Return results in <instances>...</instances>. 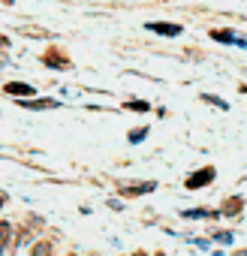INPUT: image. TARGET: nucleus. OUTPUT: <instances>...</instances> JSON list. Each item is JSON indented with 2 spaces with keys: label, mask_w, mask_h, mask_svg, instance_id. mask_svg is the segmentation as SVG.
I'll use <instances>...</instances> for the list:
<instances>
[{
  "label": "nucleus",
  "mask_w": 247,
  "mask_h": 256,
  "mask_svg": "<svg viewBox=\"0 0 247 256\" xmlns=\"http://www.w3.org/2000/svg\"><path fill=\"white\" fill-rule=\"evenodd\" d=\"M145 136H148V130H145V126H142V130H136V133H130V142L136 145V142H142Z\"/></svg>",
  "instance_id": "f8f14e48"
},
{
  "label": "nucleus",
  "mask_w": 247,
  "mask_h": 256,
  "mask_svg": "<svg viewBox=\"0 0 247 256\" xmlns=\"http://www.w3.org/2000/svg\"><path fill=\"white\" fill-rule=\"evenodd\" d=\"M241 90H244V94H247V84H244V88H241Z\"/></svg>",
  "instance_id": "f3484780"
},
{
  "label": "nucleus",
  "mask_w": 247,
  "mask_h": 256,
  "mask_svg": "<svg viewBox=\"0 0 247 256\" xmlns=\"http://www.w3.org/2000/svg\"><path fill=\"white\" fill-rule=\"evenodd\" d=\"M211 36H214V40H220V42H238V40H235V36H232L229 30H214Z\"/></svg>",
  "instance_id": "6e6552de"
},
{
  "label": "nucleus",
  "mask_w": 247,
  "mask_h": 256,
  "mask_svg": "<svg viewBox=\"0 0 247 256\" xmlns=\"http://www.w3.org/2000/svg\"><path fill=\"white\" fill-rule=\"evenodd\" d=\"M154 34H163V36H178L181 34V28L178 24H169V22H154V24H148Z\"/></svg>",
  "instance_id": "f03ea898"
},
{
  "label": "nucleus",
  "mask_w": 247,
  "mask_h": 256,
  "mask_svg": "<svg viewBox=\"0 0 247 256\" xmlns=\"http://www.w3.org/2000/svg\"><path fill=\"white\" fill-rule=\"evenodd\" d=\"M214 238H217V241H223V244H229V241H232V235H229V232H217Z\"/></svg>",
  "instance_id": "4468645a"
},
{
  "label": "nucleus",
  "mask_w": 247,
  "mask_h": 256,
  "mask_svg": "<svg viewBox=\"0 0 247 256\" xmlns=\"http://www.w3.org/2000/svg\"><path fill=\"white\" fill-rule=\"evenodd\" d=\"M4 42H6V40H4V36H0V46H4Z\"/></svg>",
  "instance_id": "dca6fc26"
},
{
  "label": "nucleus",
  "mask_w": 247,
  "mask_h": 256,
  "mask_svg": "<svg viewBox=\"0 0 247 256\" xmlns=\"http://www.w3.org/2000/svg\"><path fill=\"white\" fill-rule=\"evenodd\" d=\"M241 205H244V202H241L238 196H232V199H226V202H223V214H238V211H241Z\"/></svg>",
  "instance_id": "423d86ee"
},
{
  "label": "nucleus",
  "mask_w": 247,
  "mask_h": 256,
  "mask_svg": "<svg viewBox=\"0 0 247 256\" xmlns=\"http://www.w3.org/2000/svg\"><path fill=\"white\" fill-rule=\"evenodd\" d=\"M30 256H52V244H48V241H42V244H36Z\"/></svg>",
  "instance_id": "0eeeda50"
},
{
  "label": "nucleus",
  "mask_w": 247,
  "mask_h": 256,
  "mask_svg": "<svg viewBox=\"0 0 247 256\" xmlns=\"http://www.w3.org/2000/svg\"><path fill=\"white\" fill-rule=\"evenodd\" d=\"M184 217H214V211H205V208H196V211H184Z\"/></svg>",
  "instance_id": "9d476101"
},
{
  "label": "nucleus",
  "mask_w": 247,
  "mask_h": 256,
  "mask_svg": "<svg viewBox=\"0 0 247 256\" xmlns=\"http://www.w3.org/2000/svg\"><path fill=\"white\" fill-rule=\"evenodd\" d=\"M136 256H145V253H136Z\"/></svg>",
  "instance_id": "a211bd4d"
},
{
  "label": "nucleus",
  "mask_w": 247,
  "mask_h": 256,
  "mask_svg": "<svg viewBox=\"0 0 247 256\" xmlns=\"http://www.w3.org/2000/svg\"><path fill=\"white\" fill-rule=\"evenodd\" d=\"M202 100H208V102H211V106H220V108H226V102H223V100H217V96H211V94H205V96H202Z\"/></svg>",
  "instance_id": "ddd939ff"
},
{
  "label": "nucleus",
  "mask_w": 247,
  "mask_h": 256,
  "mask_svg": "<svg viewBox=\"0 0 247 256\" xmlns=\"http://www.w3.org/2000/svg\"><path fill=\"white\" fill-rule=\"evenodd\" d=\"M127 108H133V112H148L151 106H148V102H142V100H130V102H127Z\"/></svg>",
  "instance_id": "1a4fd4ad"
},
{
  "label": "nucleus",
  "mask_w": 247,
  "mask_h": 256,
  "mask_svg": "<svg viewBox=\"0 0 247 256\" xmlns=\"http://www.w3.org/2000/svg\"><path fill=\"white\" fill-rule=\"evenodd\" d=\"M6 94H16V96H30V94H34V88H30V84H22V82H10V84H6Z\"/></svg>",
  "instance_id": "39448f33"
},
{
  "label": "nucleus",
  "mask_w": 247,
  "mask_h": 256,
  "mask_svg": "<svg viewBox=\"0 0 247 256\" xmlns=\"http://www.w3.org/2000/svg\"><path fill=\"white\" fill-rule=\"evenodd\" d=\"M24 108H58V100H22Z\"/></svg>",
  "instance_id": "20e7f679"
},
{
  "label": "nucleus",
  "mask_w": 247,
  "mask_h": 256,
  "mask_svg": "<svg viewBox=\"0 0 247 256\" xmlns=\"http://www.w3.org/2000/svg\"><path fill=\"white\" fill-rule=\"evenodd\" d=\"M211 181H214V169L208 166V169H202V172H196V175H190V178H187V190L205 187V184H211Z\"/></svg>",
  "instance_id": "f257e3e1"
},
{
  "label": "nucleus",
  "mask_w": 247,
  "mask_h": 256,
  "mask_svg": "<svg viewBox=\"0 0 247 256\" xmlns=\"http://www.w3.org/2000/svg\"><path fill=\"white\" fill-rule=\"evenodd\" d=\"M6 241H10V223H0V250H4Z\"/></svg>",
  "instance_id": "9b49d317"
},
{
  "label": "nucleus",
  "mask_w": 247,
  "mask_h": 256,
  "mask_svg": "<svg viewBox=\"0 0 247 256\" xmlns=\"http://www.w3.org/2000/svg\"><path fill=\"white\" fill-rule=\"evenodd\" d=\"M4 199H6V196H4V193H0V205H4Z\"/></svg>",
  "instance_id": "2eb2a0df"
},
{
  "label": "nucleus",
  "mask_w": 247,
  "mask_h": 256,
  "mask_svg": "<svg viewBox=\"0 0 247 256\" xmlns=\"http://www.w3.org/2000/svg\"><path fill=\"white\" fill-rule=\"evenodd\" d=\"M154 181H145V184H133V187H124V196H139V193H154Z\"/></svg>",
  "instance_id": "7ed1b4c3"
}]
</instances>
